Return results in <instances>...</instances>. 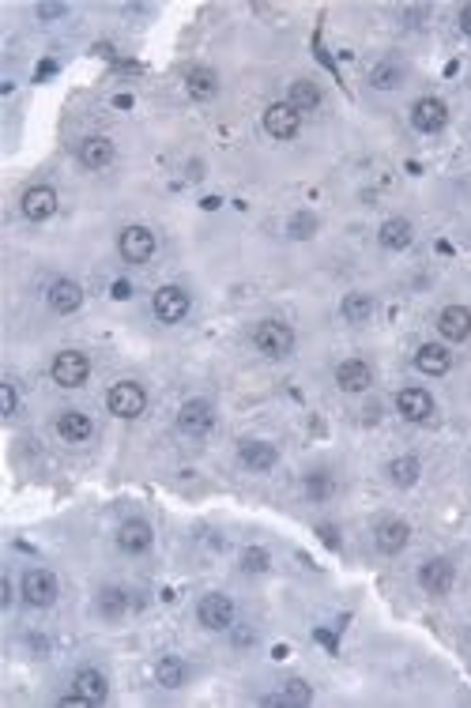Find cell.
<instances>
[{"label":"cell","mask_w":471,"mask_h":708,"mask_svg":"<svg viewBox=\"0 0 471 708\" xmlns=\"http://www.w3.org/2000/svg\"><path fill=\"white\" fill-rule=\"evenodd\" d=\"M253 346L268 358H287L294 351V331L283 321H260L253 328Z\"/></svg>","instance_id":"6da1fadb"},{"label":"cell","mask_w":471,"mask_h":708,"mask_svg":"<svg viewBox=\"0 0 471 708\" xmlns=\"http://www.w3.org/2000/svg\"><path fill=\"white\" fill-rule=\"evenodd\" d=\"M106 407H110V415H117V418H140L143 407H147V392L136 381H117L106 392Z\"/></svg>","instance_id":"7a4b0ae2"},{"label":"cell","mask_w":471,"mask_h":708,"mask_svg":"<svg viewBox=\"0 0 471 708\" xmlns=\"http://www.w3.org/2000/svg\"><path fill=\"white\" fill-rule=\"evenodd\" d=\"M57 595H61V584L50 569H27L23 572V599L31 607H53Z\"/></svg>","instance_id":"3957f363"},{"label":"cell","mask_w":471,"mask_h":708,"mask_svg":"<svg viewBox=\"0 0 471 708\" xmlns=\"http://www.w3.org/2000/svg\"><path fill=\"white\" fill-rule=\"evenodd\" d=\"M117 249H121V256L128 264H143V261H151V256H155L158 241H155V234L147 230V226H125L121 237H117Z\"/></svg>","instance_id":"277c9868"},{"label":"cell","mask_w":471,"mask_h":708,"mask_svg":"<svg viewBox=\"0 0 471 708\" xmlns=\"http://www.w3.org/2000/svg\"><path fill=\"white\" fill-rule=\"evenodd\" d=\"M50 373L61 388H80L87 377H91V362H87V354H80V351H61L53 358Z\"/></svg>","instance_id":"5b68a950"},{"label":"cell","mask_w":471,"mask_h":708,"mask_svg":"<svg viewBox=\"0 0 471 708\" xmlns=\"http://www.w3.org/2000/svg\"><path fill=\"white\" fill-rule=\"evenodd\" d=\"M189 306H193V301H189V291H181V286H158L155 301H151V309L163 324H181L189 316Z\"/></svg>","instance_id":"8992f818"},{"label":"cell","mask_w":471,"mask_h":708,"mask_svg":"<svg viewBox=\"0 0 471 708\" xmlns=\"http://www.w3.org/2000/svg\"><path fill=\"white\" fill-rule=\"evenodd\" d=\"M197 618H200V626L204 629H230L234 626V603H230V595H223V592H208L200 599V607H197Z\"/></svg>","instance_id":"52a82bcc"},{"label":"cell","mask_w":471,"mask_h":708,"mask_svg":"<svg viewBox=\"0 0 471 708\" xmlns=\"http://www.w3.org/2000/svg\"><path fill=\"white\" fill-rule=\"evenodd\" d=\"M298 125H302V113L294 110L290 102H272L268 110H264V128H268V136H275V140H294Z\"/></svg>","instance_id":"ba28073f"},{"label":"cell","mask_w":471,"mask_h":708,"mask_svg":"<svg viewBox=\"0 0 471 708\" xmlns=\"http://www.w3.org/2000/svg\"><path fill=\"white\" fill-rule=\"evenodd\" d=\"M212 426H215V411H212L208 400H189V403H181V411H178V430H181V433L204 437Z\"/></svg>","instance_id":"9c48e42d"},{"label":"cell","mask_w":471,"mask_h":708,"mask_svg":"<svg viewBox=\"0 0 471 708\" xmlns=\"http://www.w3.org/2000/svg\"><path fill=\"white\" fill-rule=\"evenodd\" d=\"M411 125L419 132H441L449 125V105L441 98H419L411 105Z\"/></svg>","instance_id":"30bf717a"},{"label":"cell","mask_w":471,"mask_h":708,"mask_svg":"<svg viewBox=\"0 0 471 708\" xmlns=\"http://www.w3.org/2000/svg\"><path fill=\"white\" fill-rule=\"evenodd\" d=\"M57 192L50 189V185H35V189H27L23 192V200H19V207H23V215L31 219V222H46V219H53L57 215Z\"/></svg>","instance_id":"8fae6325"},{"label":"cell","mask_w":471,"mask_h":708,"mask_svg":"<svg viewBox=\"0 0 471 708\" xmlns=\"http://www.w3.org/2000/svg\"><path fill=\"white\" fill-rule=\"evenodd\" d=\"M396 411H400L407 422H430L434 396L426 388H404L400 396H396Z\"/></svg>","instance_id":"7c38bea8"},{"label":"cell","mask_w":471,"mask_h":708,"mask_svg":"<svg viewBox=\"0 0 471 708\" xmlns=\"http://www.w3.org/2000/svg\"><path fill=\"white\" fill-rule=\"evenodd\" d=\"M452 580H456V569H452L449 557H434V562H426V565L419 569V584H422L430 595H445L449 587H452Z\"/></svg>","instance_id":"4fadbf2b"},{"label":"cell","mask_w":471,"mask_h":708,"mask_svg":"<svg viewBox=\"0 0 471 708\" xmlns=\"http://www.w3.org/2000/svg\"><path fill=\"white\" fill-rule=\"evenodd\" d=\"M437 331L449 343H464L471 336V309L467 306H445L437 316Z\"/></svg>","instance_id":"5bb4252c"},{"label":"cell","mask_w":471,"mask_h":708,"mask_svg":"<svg viewBox=\"0 0 471 708\" xmlns=\"http://www.w3.org/2000/svg\"><path fill=\"white\" fill-rule=\"evenodd\" d=\"M151 542H155V532L147 520H125L121 532H117V547L125 554H143V550H151Z\"/></svg>","instance_id":"9a60e30c"},{"label":"cell","mask_w":471,"mask_h":708,"mask_svg":"<svg viewBox=\"0 0 471 708\" xmlns=\"http://www.w3.org/2000/svg\"><path fill=\"white\" fill-rule=\"evenodd\" d=\"M336 385L344 392H366L374 385V370L366 366L362 358H347V362H340V370H336Z\"/></svg>","instance_id":"2e32d148"},{"label":"cell","mask_w":471,"mask_h":708,"mask_svg":"<svg viewBox=\"0 0 471 708\" xmlns=\"http://www.w3.org/2000/svg\"><path fill=\"white\" fill-rule=\"evenodd\" d=\"M57 433H61L65 441H72V445H83V441H91L95 422H91V415H83V411H61V415H57Z\"/></svg>","instance_id":"e0dca14e"},{"label":"cell","mask_w":471,"mask_h":708,"mask_svg":"<svg viewBox=\"0 0 471 708\" xmlns=\"http://www.w3.org/2000/svg\"><path fill=\"white\" fill-rule=\"evenodd\" d=\"M46 301H50L53 313L65 316V313H76L83 306V291H80V283H72V279H57V283H50Z\"/></svg>","instance_id":"ac0fdd59"},{"label":"cell","mask_w":471,"mask_h":708,"mask_svg":"<svg viewBox=\"0 0 471 708\" xmlns=\"http://www.w3.org/2000/svg\"><path fill=\"white\" fill-rule=\"evenodd\" d=\"M415 370H419V373H430V377L449 373V370H452L449 346H441V343H422L419 351H415Z\"/></svg>","instance_id":"d6986e66"},{"label":"cell","mask_w":471,"mask_h":708,"mask_svg":"<svg viewBox=\"0 0 471 708\" xmlns=\"http://www.w3.org/2000/svg\"><path fill=\"white\" fill-rule=\"evenodd\" d=\"M407 539H411V527L404 520H381L374 532V542L381 554H400L407 547Z\"/></svg>","instance_id":"ffe728a7"},{"label":"cell","mask_w":471,"mask_h":708,"mask_svg":"<svg viewBox=\"0 0 471 708\" xmlns=\"http://www.w3.org/2000/svg\"><path fill=\"white\" fill-rule=\"evenodd\" d=\"M238 460L249 467V471H272V467L279 463V452L268 441H242Z\"/></svg>","instance_id":"44dd1931"},{"label":"cell","mask_w":471,"mask_h":708,"mask_svg":"<svg viewBox=\"0 0 471 708\" xmlns=\"http://www.w3.org/2000/svg\"><path fill=\"white\" fill-rule=\"evenodd\" d=\"M113 144L106 140V136H87V140L80 144V162L87 166V170H102V166L113 162Z\"/></svg>","instance_id":"7402d4cb"},{"label":"cell","mask_w":471,"mask_h":708,"mask_svg":"<svg viewBox=\"0 0 471 708\" xmlns=\"http://www.w3.org/2000/svg\"><path fill=\"white\" fill-rule=\"evenodd\" d=\"M72 689H76L80 697H87L91 704H102V701H106V693H110L106 674L95 671V667H83L76 678H72Z\"/></svg>","instance_id":"603a6c76"},{"label":"cell","mask_w":471,"mask_h":708,"mask_svg":"<svg viewBox=\"0 0 471 708\" xmlns=\"http://www.w3.org/2000/svg\"><path fill=\"white\" fill-rule=\"evenodd\" d=\"M377 241H381V245H385L389 253H400V249H407L411 241H415V230H411L407 219H385V222H381Z\"/></svg>","instance_id":"cb8c5ba5"},{"label":"cell","mask_w":471,"mask_h":708,"mask_svg":"<svg viewBox=\"0 0 471 708\" xmlns=\"http://www.w3.org/2000/svg\"><path fill=\"white\" fill-rule=\"evenodd\" d=\"M155 678H158V686H163V689H181L185 678H189L185 659L181 656H163L155 663Z\"/></svg>","instance_id":"d4e9b609"},{"label":"cell","mask_w":471,"mask_h":708,"mask_svg":"<svg viewBox=\"0 0 471 708\" xmlns=\"http://www.w3.org/2000/svg\"><path fill=\"white\" fill-rule=\"evenodd\" d=\"M185 87H189V95L200 98V102H204V98H215V90H219V75H215L212 68L197 65V68H189Z\"/></svg>","instance_id":"484cf974"},{"label":"cell","mask_w":471,"mask_h":708,"mask_svg":"<svg viewBox=\"0 0 471 708\" xmlns=\"http://www.w3.org/2000/svg\"><path fill=\"white\" fill-rule=\"evenodd\" d=\"M287 102H290L298 113H313L317 105H320V87H317L313 80H294Z\"/></svg>","instance_id":"4316f807"},{"label":"cell","mask_w":471,"mask_h":708,"mask_svg":"<svg viewBox=\"0 0 471 708\" xmlns=\"http://www.w3.org/2000/svg\"><path fill=\"white\" fill-rule=\"evenodd\" d=\"M370 316H374V294L355 291V294L344 298V321L347 324H370Z\"/></svg>","instance_id":"83f0119b"},{"label":"cell","mask_w":471,"mask_h":708,"mask_svg":"<svg viewBox=\"0 0 471 708\" xmlns=\"http://www.w3.org/2000/svg\"><path fill=\"white\" fill-rule=\"evenodd\" d=\"M419 475H422V463L415 456H396L389 463V478L396 482V486H415Z\"/></svg>","instance_id":"f1b7e54d"},{"label":"cell","mask_w":471,"mask_h":708,"mask_svg":"<svg viewBox=\"0 0 471 708\" xmlns=\"http://www.w3.org/2000/svg\"><path fill=\"white\" fill-rule=\"evenodd\" d=\"M125 611H128V592H121V587H102V592H98V614L121 618Z\"/></svg>","instance_id":"f546056e"},{"label":"cell","mask_w":471,"mask_h":708,"mask_svg":"<svg viewBox=\"0 0 471 708\" xmlns=\"http://www.w3.org/2000/svg\"><path fill=\"white\" fill-rule=\"evenodd\" d=\"M400 80H404V68L396 65V60H381V65L370 72V83L377 90H396V87H400Z\"/></svg>","instance_id":"4dcf8cb0"},{"label":"cell","mask_w":471,"mask_h":708,"mask_svg":"<svg viewBox=\"0 0 471 708\" xmlns=\"http://www.w3.org/2000/svg\"><path fill=\"white\" fill-rule=\"evenodd\" d=\"M287 234H290V237H298V241L313 237V234H317V215H309V211H298V215H290Z\"/></svg>","instance_id":"1f68e13d"},{"label":"cell","mask_w":471,"mask_h":708,"mask_svg":"<svg viewBox=\"0 0 471 708\" xmlns=\"http://www.w3.org/2000/svg\"><path fill=\"white\" fill-rule=\"evenodd\" d=\"M279 697H283V704H309V701H313V689H309L302 678H290Z\"/></svg>","instance_id":"d6a6232c"},{"label":"cell","mask_w":471,"mask_h":708,"mask_svg":"<svg viewBox=\"0 0 471 708\" xmlns=\"http://www.w3.org/2000/svg\"><path fill=\"white\" fill-rule=\"evenodd\" d=\"M305 494L313 497V502H320V497H328L332 494V478L325 475V471H313L305 478Z\"/></svg>","instance_id":"836d02e7"},{"label":"cell","mask_w":471,"mask_h":708,"mask_svg":"<svg viewBox=\"0 0 471 708\" xmlns=\"http://www.w3.org/2000/svg\"><path fill=\"white\" fill-rule=\"evenodd\" d=\"M242 569L245 572H264V569H268V554H264L260 547H249L242 554Z\"/></svg>","instance_id":"e575fe53"},{"label":"cell","mask_w":471,"mask_h":708,"mask_svg":"<svg viewBox=\"0 0 471 708\" xmlns=\"http://www.w3.org/2000/svg\"><path fill=\"white\" fill-rule=\"evenodd\" d=\"M16 403H19V396H16V385H12V381H4V385H0V415H16Z\"/></svg>","instance_id":"d590c367"},{"label":"cell","mask_w":471,"mask_h":708,"mask_svg":"<svg viewBox=\"0 0 471 708\" xmlns=\"http://www.w3.org/2000/svg\"><path fill=\"white\" fill-rule=\"evenodd\" d=\"M110 291H113V298H117V301H125V298H132V283H125V279H117V283L110 286Z\"/></svg>","instance_id":"8d00e7d4"},{"label":"cell","mask_w":471,"mask_h":708,"mask_svg":"<svg viewBox=\"0 0 471 708\" xmlns=\"http://www.w3.org/2000/svg\"><path fill=\"white\" fill-rule=\"evenodd\" d=\"M38 15L42 19H57V15H65V4H42Z\"/></svg>","instance_id":"74e56055"},{"label":"cell","mask_w":471,"mask_h":708,"mask_svg":"<svg viewBox=\"0 0 471 708\" xmlns=\"http://www.w3.org/2000/svg\"><path fill=\"white\" fill-rule=\"evenodd\" d=\"M460 30H464V35L471 38V4H467V8L460 12Z\"/></svg>","instance_id":"f35d334b"},{"label":"cell","mask_w":471,"mask_h":708,"mask_svg":"<svg viewBox=\"0 0 471 708\" xmlns=\"http://www.w3.org/2000/svg\"><path fill=\"white\" fill-rule=\"evenodd\" d=\"M320 535H325V542H328V547H340V539H336V532H332V527H320Z\"/></svg>","instance_id":"ab89813d"},{"label":"cell","mask_w":471,"mask_h":708,"mask_svg":"<svg viewBox=\"0 0 471 708\" xmlns=\"http://www.w3.org/2000/svg\"><path fill=\"white\" fill-rule=\"evenodd\" d=\"M0 592H4V607H8V603H12V580L4 577V584H0Z\"/></svg>","instance_id":"60d3db41"}]
</instances>
